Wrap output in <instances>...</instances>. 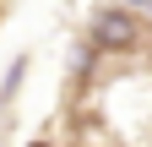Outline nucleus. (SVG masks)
I'll list each match as a JSON object with an SVG mask.
<instances>
[{
	"instance_id": "1",
	"label": "nucleus",
	"mask_w": 152,
	"mask_h": 147,
	"mask_svg": "<svg viewBox=\"0 0 152 147\" xmlns=\"http://www.w3.org/2000/svg\"><path fill=\"white\" fill-rule=\"evenodd\" d=\"M147 38V27H141V16L120 6V0H109V6L92 11V22H87V49L92 54H136Z\"/></svg>"
},
{
	"instance_id": "2",
	"label": "nucleus",
	"mask_w": 152,
	"mask_h": 147,
	"mask_svg": "<svg viewBox=\"0 0 152 147\" xmlns=\"http://www.w3.org/2000/svg\"><path fill=\"white\" fill-rule=\"evenodd\" d=\"M22 82H27V54H16V60H11V71L0 76V109H6V104H16Z\"/></svg>"
},
{
	"instance_id": "3",
	"label": "nucleus",
	"mask_w": 152,
	"mask_h": 147,
	"mask_svg": "<svg viewBox=\"0 0 152 147\" xmlns=\"http://www.w3.org/2000/svg\"><path fill=\"white\" fill-rule=\"evenodd\" d=\"M120 6H130V11H136V16H141V6H147V0H120Z\"/></svg>"
},
{
	"instance_id": "4",
	"label": "nucleus",
	"mask_w": 152,
	"mask_h": 147,
	"mask_svg": "<svg viewBox=\"0 0 152 147\" xmlns=\"http://www.w3.org/2000/svg\"><path fill=\"white\" fill-rule=\"evenodd\" d=\"M27 147H49V142H27Z\"/></svg>"
},
{
	"instance_id": "5",
	"label": "nucleus",
	"mask_w": 152,
	"mask_h": 147,
	"mask_svg": "<svg viewBox=\"0 0 152 147\" xmlns=\"http://www.w3.org/2000/svg\"><path fill=\"white\" fill-rule=\"evenodd\" d=\"M141 11H147V16H152V0H147V6H141Z\"/></svg>"
}]
</instances>
